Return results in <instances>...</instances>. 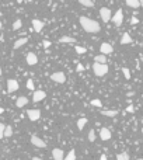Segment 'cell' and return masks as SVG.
<instances>
[{
  "label": "cell",
  "instance_id": "cell-1",
  "mask_svg": "<svg viewBox=\"0 0 143 160\" xmlns=\"http://www.w3.org/2000/svg\"><path fill=\"white\" fill-rule=\"evenodd\" d=\"M79 21H80V25H82V28L86 31V33H90V34H97L100 33V30H101V27H100V24H98L95 20H91V18H89V17H84L82 16L80 18H79Z\"/></svg>",
  "mask_w": 143,
  "mask_h": 160
},
{
  "label": "cell",
  "instance_id": "cell-2",
  "mask_svg": "<svg viewBox=\"0 0 143 160\" xmlns=\"http://www.w3.org/2000/svg\"><path fill=\"white\" fill-rule=\"evenodd\" d=\"M93 72H94L95 76L102 77V76H105V74L108 73V66H107V63H98V62H94V65H93Z\"/></svg>",
  "mask_w": 143,
  "mask_h": 160
},
{
  "label": "cell",
  "instance_id": "cell-3",
  "mask_svg": "<svg viewBox=\"0 0 143 160\" xmlns=\"http://www.w3.org/2000/svg\"><path fill=\"white\" fill-rule=\"evenodd\" d=\"M51 80L59 83V84H63V83L66 82V74L63 73V72H56V73H52V74H51Z\"/></svg>",
  "mask_w": 143,
  "mask_h": 160
},
{
  "label": "cell",
  "instance_id": "cell-4",
  "mask_svg": "<svg viewBox=\"0 0 143 160\" xmlns=\"http://www.w3.org/2000/svg\"><path fill=\"white\" fill-rule=\"evenodd\" d=\"M100 16H101V20L104 21V23H108V21L112 18L111 10L108 7H101V10H100Z\"/></svg>",
  "mask_w": 143,
  "mask_h": 160
},
{
  "label": "cell",
  "instance_id": "cell-5",
  "mask_svg": "<svg viewBox=\"0 0 143 160\" xmlns=\"http://www.w3.org/2000/svg\"><path fill=\"white\" fill-rule=\"evenodd\" d=\"M122 21H123V13H122V10L119 8V10H117V13H115L114 16H112V23H114L117 27H119V25L122 24Z\"/></svg>",
  "mask_w": 143,
  "mask_h": 160
},
{
  "label": "cell",
  "instance_id": "cell-6",
  "mask_svg": "<svg viewBox=\"0 0 143 160\" xmlns=\"http://www.w3.org/2000/svg\"><path fill=\"white\" fill-rule=\"evenodd\" d=\"M18 82L17 80H14V79H8L7 80V93H14V91L18 90Z\"/></svg>",
  "mask_w": 143,
  "mask_h": 160
},
{
  "label": "cell",
  "instance_id": "cell-7",
  "mask_svg": "<svg viewBox=\"0 0 143 160\" xmlns=\"http://www.w3.org/2000/svg\"><path fill=\"white\" fill-rule=\"evenodd\" d=\"M31 143L35 146V148H46V143H45V140H42L39 136L37 135H33L31 136Z\"/></svg>",
  "mask_w": 143,
  "mask_h": 160
},
{
  "label": "cell",
  "instance_id": "cell-8",
  "mask_svg": "<svg viewBox=\"0 0 143 160\" xmlns=\"http://www.w3.org/2000/svg\"><path fill=\"white\" fill-rule=\"evenodd\" d=\"M27 117L30 118V121H38L41 118V111L39 110H27Z\"/></svg>",
  "mask_w": 143,
  "mask_h": 160
},
{
  "label": "cell",
  "instance_id": "cell-9",
  "mask_svg": "<svg viewBox=\"0 0 143 160\" xmlns=\"http://www.w3.org/2000/svg\"><path fill=\"white\" fill-rule=\"evenodd\" d=\"M45 97H46V93L44 90H35L33 96V101L34 103H39L42 100H45Z\"/></svg>",
  "mask_w": 143,
  "mask_h": 160
},
{
  "label": "cell",
  "instance_id": "cell-10",
  "mask_svg": "<svg viewBox=\"0 0 143 160\" xmlns=\"http://www.w3.org/2000/svg\"><path fill=\"white\" fill-rule=\"evenodd\" d=\"M25 59H27V63H28L30 66H34V65H37L38 63V56L34 52L27 53V58H25Z\"/></svg>",
  "mask_w": 143,
  "mask_h": 160
},
{
  "label": "cell",
  "instance_id": "cell-11",
  "mask_svg": "<svg viewBox=\"0 0 143 160\" xmlns=\"http://www.w3.org/2000/svg\"><path fill=\"white\" fill-rule=\"evenodd\" d=\"M52 156H53V160H65V152L62 149L56 148L52 150Z\"/></svg>",
  "mask_w": 143,
  "mask_h": 160
},
{
  "label": "cell",
  "instance_id": "cell-12",
  "mask_svg": "<svg viewBox=\"0 0 143 160\" xmlns=\"http://www.w3.org/2000/svg\"><path fill=\"white\" fill-rule=\"evenodd\" d=\"M111 136H112V133H111V131L108 128H101V131H100V138H101V140H110Z\"/></svg>",
  "mask_w": 143,
  "mask_h": 160
},
{
  "label": "cell",
  "instance_id": "cell-13",
  "mask_svg": "<svg viewBox=\"0 0 143 160\" xmlns=\"http://www.w3.org/2000/svg\"><path fill=\"white\" fill-rule=\"evenodd\" d=\"M44 25L45 24H44L41 20H37V18L33 20V30L35 31V33H41L42 28H44Z\"/></svg>",
  "mask_w": 143,
  "mask_h": 160
},
{
  "label": "cell",
  "instance_id": "cell-14",
  "mask_svg": "<svg viewBox=\"0 0 143 160\" xmlns=\"http://www.w3.org/2000/svg\"><path fill=\"white\" fill-rule=\"evenodd\" d=\"M27 104H28V99H27L25 96H20V97L16 100V107L17 108H23V107H25Z\"/></svg>",
  "mask_w": 143,
  "mask_h": 160
},
{
  "label": "cell",
  "instance_id": "cell-15",
  "mask_svg": "<svg viewBox=\"0 0 143 160\" xmlns=\"http://www.w3.org/2000/svg\"><path fill=\"white\" fill-rule=\"evenodd\" d=\"M100 51H101V53H105V55H108V53H112L114 48H112V45H111V44H107V42H104V44H101V46H100Z\"/></svg>",
  "mask_w": 143,
  "mask_h": 160
},
{
  "label": "cell",
  "instance_id": "cell-16",
  "mask_svg": "<svg viewBox=\"0 0 143 160\" xmlns=\"http://www.w3.org/2000/svg\"><path fill=\"white\" fill-rule=\"evenodd\" d=\"M27 42H28V38H20V39H17V41L14 42L13 48H14V49H18V48H21L23 45H25Z\"/></svg>",
  "mask_w": 143,
  "mask_h": 160
},
{
  "label": "cell",
  "instance_id": "cell-17",
  "mask_svg": "<svg viewBox=\"0 0 143 160\" xmlns=\"http://www.w3.org/2000/svg\"><path fill=\"white\" fill-rule=\"evenodd\" d=\"M59 42H61V44H74L76 39H74L73 37H67V35H65V37L59 38Z\"/></svg>",
  "mask_w": 143,
  "mask_h": 160
},
{
  "label": "cell",
  "instance_id": "cell-18",
  "mask_svg": "<svg viewBox=\"0 0 143 160\" xmlns=\"http://www.w3.org/2000/svg\"><path fill=\"white\" fill-rule=\"evenodd\" d=\"M121 44H122V45H128V44H132V38H131V35H129L128 33H123L122 38H121Z\"/></svg>",
  "mask_w": 143,
  "mask_h": 160
},
{
  "label": "cell",
  "instance_id": "cell-19",
  "mask_svg": "<svg viewBox=\"0 0 143 160\" xmlns=\"http://www.w3.org/2000/svg\"><path fill=\"white\" fill-rule=\"evenodd\" d=\"M101 114L102 115H105V117H117L118 115V110H102L101 111Z\"/></svg>",
  "mask_w": 143,
  "mask_h": 160
},
{
  "label": "cell",
  "instance_id": "cell-20",
  "mask_svg": "<svg viewBox=\"0 0 143 160\" xmlns=\"http://www.w3.org/2000/svg\"><path fill=\"white\" fill-rule=\"evenodd\" d=\"M126 6L132 8H138L140 7V0H126Z\"/></svg>",
  "mask_w": 143,
  "mask_h": 160
},
{
  "label": "cell",
  "instance_id": "cell-21",
  "mask_svg": "<svg viewBox=\"0 0 143 160\" xmlns=\"http://www.w3.org/2000/svg\"><path fill=\"white\" fill-rule=\"evenodd\" d=\"M94 62H98V63H105L107 62V58H105V53H100L94 58Z\"/></svg>",
  "mask_w": 143,
  "mask_h": 160
},
{
  "label": "cell",
  "instance_id": "cell-22",
  "mask_svg": "<svg viewBox=\"0 0 143 160\" xmlns=\"http://www.w3.org/2000/svg\"><path fill=\"white\" fill-rule=\"evenodd\" d=\"M79 3L84 6V7H94V2L93 0H79Z\"/></svg>",
  "mask_w": 143,
  "mask_h": 160
},
{
  "label": "cell",
  "instance_id": "cell-23",
  "mask_svg": "<svg viewBox=\"0 0 143 160\" xmlns=\"http://www.w3.org/2000/svg\"><path fill=\"white\" fill-rule=\"evenodd\" d=\"M117 160H129V155H128L126 152L118 153V155H117Z\"/></svg>",
  "mask_w": 143,
  "mask_h": 160
},
{
  "label": "cell",
  "instance_id": "cell-24",
  "mask_svg": "<svg viewBox=\"0 0 143 160\" xmlns=\"http://www.w3.org/2000/svg\"><path fill=\"white\" fill-rule=\"evenodd\" d=\"M11 135H13V128H11V125H7L6 131H4V138H10Z\"/></svg>",
  "mask_w": 143,
  "mask_h": 160
},
{
  "label": "cell",
  "instance_id": "cell-25",
  "mask_svg": "<svg viewBox=\"0 0 143 160\" xmlns=\"http://www.w3.org/2000/svg\"><path fill=\"white\" fill-rule=\"evenodd\" d=\"M86 124H87V118H79V121H77V128H79V129H83Z\"/></svg>",
  "mask_w": 143,
  "mask_h": 160
},
{
  "label": "cell",
  "instance_id": "cell-26",
  "mask_svg": "<svg viewBox=\"0 0 143 160\" xmlns=\"http://www.w3.org/2000/svg\"><path fill=\"white\" fill-rule=\"evenodd\" d=\"M65 160H76V152H74V150H70L65 156Z\"/></svg>",
  "mask_w": 143,
  "mask_h": 160
},
{
  "label": "cell",
  "instance_id": "cell-27",
  "mask_svg": "<svg viewBox=\"0 0 143 160\" xmlns=\"http://www.w3.org/2000/svg\"><path fill=\"white\" fill-rule=\"evenodd\" d=\"M21 27H23V21H21V20H16V21H14V24H13V30H14V31L20 30Z\"/></svg>",
  "mask_w": 143,
  "mask_h": 160
},
{
  "label": "cell",
  "instance_id": "cell-28",
  "mask_svg": "<svg viewBox=\"0 0 143 160\" xmlns=\"http://www.w3.org/2000/svg\"><path fill=\"white\" fill-rule=\"evenodd\" d=\"M74 51H76V53H79V55H83V53L87 52V49L84 48V46H79V45L74 48Z\"/></svg>",
  "mask_w": 143,
  "mask_h": 160
},
{
  "label": "cell",
  "instance_id": "cell-29",
  "mask_svg": "<svg viewBox=\"0 0 143 160\" xmlns=\"http://www.w3.org/2000/svg\"><path fill=\"white\" fill-rule=\"evenodd\" d=\"M89 140H90V142H94L95 140V131L94 129H90V132H89Z\"/></svg>",
  "mask_w": 143,
  "mask_h": 160
},
{
  "label": "cell",
  "instance_id": "cell-30",
  "mask_svg": "<svg viewBox=\"0 0 143 160\" xmlns=\"http://www.w3.org/2000/svg\"><path fill=\"white\" fill-rule=\"evenodd\" d=\"M91 105H94V107H98V108H101L102 107V103L98 99H94V100H91Z\"/></svg>",
  "mask_w": 143,
  "mask_h": 160
},
{
  "label": "cell",
  "instance_id": "cell-31",
  "mask_svg": "<svg viewBox=\"0 0 143 160\" xmlns=\"http://www.w3.org/2000/svg\"><path fill=\"white\" fill-rule=\"evenodd\" d=\"M122 72H123V74H125V79L129 80V79H131V72H129V69H128V67H123Z\"/></svg>",
  "mask_w": 143,
  "mask_h": 160
},
{
  "label": "cell",
  "instance_id": "cell-32",
  "mask_svg": "<svg viewBox=\"0 0 143 160\" xmlns=\"http://www.w3.org/2000/svg\"><path fill=\"white\" fill-rule=\"evenodd\" d=\"M6 127H7V125H4L3 122L0 124V138H4V131H6Z\"/></svg>",
  "mask_w": 143,
  "mask_h": 160
},
{
  "label": "cell",
  "instance_id": "cell-33",
  "mask_svg": "<svg viewBox=\"0 0 143 160\" xmlns=\"http://www.w3.org/2000/svg\"><path fill=\"white\" fill-rule=\"evenodd\" d=\"M27 89H28V90H34V82L31 80V79L27 80Z\"/></svg>",
  "mask_w": 143,
  "mask_h": 160
},
{
  "label": "cell",
  "instance_id": "cell-34",
  "mask_svg": "<svg viewBox=\"0 0 143 160\" xmlns=\"http://www.w3.org/2000/svg\"><path fill=\"white\" fill-rule=\"evenodd\" d=\"M84 70V66L82 65V63H77V66H76V72H83Z\"/></svg>",
  "mask_w": 143,
  "mask_h": 160
},
{
  "label": "cell",
  "instance_id": "cell-35",
  "mask_svg": "<svg viewBox=\"0 0 143 160\" xmlns=\"http://www.w3.org/2000/svg\"><path fill=\"white\" fill-rule=\"evenodd\" d=\"M42 45H44V48H49V46H51V41H44Z\"/></svg>",
  "mask_w": 143,
  "mask_h": 160
},
{
  "label": "cell",
  "instance_id": "cell-36",
  "mask_svg": "<svg viewBox=\"0 0 143 160\" xmlns=\"http://www.w3.org/2000/svg\"><path fill=\"white\" fill-rule=\"evenodd\" d=\"M138 23H139V20H138L136 17H132L131 18V24H138Z\"/></svg>",
  "mask_w": 143,
  "mask_h": 160
},
{
  "label": "cell",
  "instance_id": "cell-37",
  "mask_svg": "<svg viewBox=\"0 0 143 160\" xmlns=\"http://www.w3.org/2000/svg\"><path fill=\"white\" fill-rule=\"evenodd\" d=\"M126 111H128V112H133V111H135V108H133V105H129L126 108Z\"/></svg>",
  "mask_w": 143,
  "mask_h": 160
},
{
  "label": "cell",
  "instance_id": "cell-38",
  "mask_svg": "<svg viewBox=\"0 0 143 160\" xmlns=\"http://www.w3.org/2000/svg\"><path fill=\"white\" fill-rule=\"evenodd\" d=\"M100 160H108V159H107V156H105V155H101V157H100Z\"/></svg>",
  "mask_w": 143,
  "mask_h": 160
},
{
  "label": "cell",
  "instance_id": "cell-39",
  "mask_svg": "<svg viewBox=\"0 0 143 160\" xmlns=\"http://www.w3.org/2000/svg\"><path fill=\"white\" fill-rule=\"evenodd\" d=\"M33 160H44V159H41V157H33Z\"/></svg>",
  "mask_w": 143,
  "mask_h": 160
},
{
  "label": "cell",
  "instance_id": "cell-40",
  "mask_svg": "<svg viewBox=\"0 0 143 160\" xmlns=\"http://www.w3.org/2000/svg\"><path fill=\"white\" fill-rule=\"evenodd\" d=\"M23 2H24V0H17V3H18V4H21Z\"/></svg>",
  "mask_w": 143,
  "mask_h": 160
},
{
  "label": "cell",
  "instance_id": "cell-41",
  "mask_svg": "<svg viewBox=\"0 0 143 160\" xmlns=\"http://www.w3.org/2000/svg\"><path fill=\"white\" fill-rule=\"evenodd\" d=\"M140 6H142V7H143V0H140Z\"/></svg>",
  "mask_w": 143,
  "mask_h": 160
},
{
  "label": "cell",
  "instance_id": "cell-42",
  "mask_svg": "<svg viewBox=\"0 0 143 160\" xmlns=\"http://www.w3.org/2000/svg\"><path fill=\"white\" fill-rule=\"evenodd\" d=\"M142 135H143V129H142Z\"/></svg>",
  "mask_w": 143,
  "mask_h": 160
},
{
  "label": "cell",
  "instance_id": "cell-43",
  "mask_svg": "<svg viewBox=\"0 0 143 160\" xmlns=\"http://www.w3.org/2000/svg\"><path fill=\"white\" fill-rule=\"evenodd\" d=\"M142 124H143V118H142Z\"/></svg>",
  "mask_w": 143,
  "mask_h": 160
},
{
  "label": "cell",
  "instance_id": "cell-44",
  "mask_svg": "<svg viewBox=\"0 0 143 160\" xmlns=\"http://www.w3.org/2000/svg\"><path fill=\"white\" fill-rule=\"evenodd\" d=\"M138 160H143V159H138Z\"/></svg>",
  "mask_w": 143,
  "mask_h": 160
}]
</instances>
